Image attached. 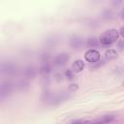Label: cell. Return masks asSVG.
<instances>
[{"label":"cell","instance_id":"1","mask_svg":"<svg viewBox=\"0 0 124 124\" xmlns=\"http://www.w3.org/2000/svg\"><path fill=\"white\" fill-rule=\"evenodd\" d=\"M118 37H119V32L114 28H110V29L106 30L104 33L100 35L99 41L102 45L108 46V45L115 43L118 40Z\"/></svg>","mask_w":124,"mask_h":124},{"label":"cell","instance_id":"2","mask_svg":"<svg viewBox=\"0 0 124 124\" xmlns=\"http://www.w3.org/2000/svg\"><path fill=\"white\" fill-rule=\"evenodd\" d=\"M84 58H85L86 61H88L90 63H96L100 59V53H99L98 50H96L94 48H91V49H89L85 52Z\"/></svg>","mask_w":124,"mask_h":124},{"label":"cell","instance_id":"3","mask_svg":"<svg viewBox=\"0 0 124 124\" xmlns=\"http://www.w3.org/2000/svg\"><path fill=\"white\" fill-rule=\"evenodd\" d=\"M68 60H69V55L66 52H62V53H58L55 56L53 62L56 66H63L68 62Z\"/></svg>","mask_w":124,"mask_h":124},{"label":"cell","instance_id":"4","mask_svg":"<svg viewBox=\"0 0 124 124\" xmlns=\"http://www.w3.org/2000/svg\"><path fill=\"white\" fill-rule=\"evenodd\" d=\"M70 44L73 48H81L84 46V40L79 36H73L70 39Z\"/></svg>","mask_w":124,"mask_h":124},{"label":"cell","instance_id":"5","mask_svg":"<svg viewBox=\"0 0 124 124\" xmlns=\"http://www.w3.org/2000/svg\"><path fill=\"white\" fill-rule=\"evenodd\" d=\"M1 70H2V73L8 74V75H12V74H15L16 72V67L13 63H10V62L2 63Z\"/></svg>","mask_w":124,"mask_h":124},{"label":"cell","instance_id":"6","mask_svg":"<svg viewBox=\"0 0 124 124\" xmlns=\"http://www.w3.org/2000/svg\"><path fill=\"white\" fill-rule=\"evenodd\" d=\"M83 68H84V62H83L82 60H80V59L75 60V61L73 62V64H72V70H73V72H75V73H79V72H81V71L83 70Z\"/></svg>","mask_w":124,"mask_h":124},{"label":"cell","instance_id":"7","mask_svg":"<svg viewBox=\"0 0 124 124\" xmlns=\"http://www.w3.org/2000/svg\"><path fill=\"white\" fill-rule=\"evenodd\" d=\"M11 89H12V85L10 82H3L1 85V92H0L1 98H4L5 96H7L11 92Z\"/></svg>","mask_w":124,"mask_h":124},{"label":"cell","instance_id":"8","mask_svg":"<svg viewBox=\"0 0 124 124\" xmlns=\"http://www.w3.org/2000/svg\"><path fill=\"white\" fill-rule=\"evenodd\" d=\"M35 75H36V71H35L34 67L29 66L24 70V77L27 78H34Z\"/></svg>","mask_w":124,"mask_h":124},{"label":"cell","instance_id":"9","mask_svg":"<svg viewBox=\"0 0 124 124\" xmlns=\"http://www.w3.org/2000/svg\"><path fill=\"white\" fill-rule=\"evenodd\" d=\"M86 46L88 47H91V48L97 47V46H98L97 39L95 37H89V38H87V40H86Z\"/></svg>","mask_w":124,"mask_h":124},{"label":"cell","instance_id":"10","mask_svg":"<svg viewBox=\"0 0 124 124\" xmlns=\"http://www.w3.org/2000/svg\"><path fill=\"white\" fill-rule=\"evenodd\" d=\"M105 57L107 60H111L117 57V52L114 49H108L105 52Z\"/></svg>","mask_w":124,"mask_h":124},{"label":"cell","instance_id":"11","mask_svg":"<svg viewBox=\"0 0 124 124\" xmlns=\"http://www.w3.org/2000/svg\"><path fill=\"white\" fill-rule=\"evenodd\" d=\"M113 119L114 118L111 115H105V116H103V117H101V118H99L97 120H94L93 122H96V123H108V122L113 121Z\"/></svg>","mask_w":124,"mask_h":124},{"label":"cell","instance_id":"12","mask_svg":"<svg viewBox=\"0 0 124 124\" xmlns=\"http://www.w3.org/2000/svg\"><path fill=\"white\" fill-rule=\"evenodd\" d=\"M50 71H51V68H50V66H49L47 63H45V64L40 68V73H41L42 75H48V74L50 73Z\"/></svg>","mask_w":124,"mask_h":124},{"label":"cell","instance_id":"13","mask_svg":"<svg viewBox=\"0 0 124 124\" xmlns=\"http://www.w3.org/2000/svg\"><path fill=\"white\" fill-rule=\"evenodd\" d=\"M65 76L69 78V79H72L73 78V70H66L65 71Z\"/></svg>","mask_w":124,"mask_h":124},{"label":"cell","instance_id":"14","mask_svg":"<svg viewBox=\"0 0 124 124\" xmlns=\"http://www.w3.org/2000/svg\"><path fill=\"white\" fill-rule=\"evenodd\" d=\"M71 122L72 123H91L93 121H90V120H73Z\"/></svg>","mask_w":124,"mask_h":124},{"label":"cell","instance_id":"15","mask_svg":"<svg viewBox=\"0 0 124 124\" xmlns=\"http://www.w3.org/2000/svg\"><path fill=\"white\" fill-rule=\"evenodd\" d=\"M78 88V86L77 85V84H71L70 86H69V89L71 90V91H75V90H77Z\"/></svg>","mask_w":124,"mask_h":124},{"label":"cell","instance_id":"16","mask_svg":"<svg viewBox=\"0 0 124 124\" xmlns=\"http://www.w3.org/2000/svg\"><path fill=\"white\" fill-rule=\"evenodd\" d=\"M111 2L114 6H119L122 3V0H111Z\"/></svg>","mask_w":124,"mask_h":124},{"label":"cell","instance_id":"17","mask_svg":"<svg viewBox=\"0 0 124 124\" xmlns=\"http://www.w3.org/2000/svg\"><path fill=\"white\" fill-rule=\"evenodd\" d=\"M119 34L124 38V26H122V27L120 28V30H119Z\"/></svg>","mask_w":124,"mask_h":124},{"label":"cell","instance_id":"18","mask_svg":"<svg viewBox=\"0 0 124 124\" xmlns=\"http://www.w3.org/2000/svg\"><path fill=\"white\" fill-rule=\"evenodd\" d=\"M119 16H120V18L122 19V20H124V9L120 12V14H119Z\"/></svg>","mask_w":124,"mask_h":124},{"label":"cell","instance_id":"19","mask_svg":"<svg viewBox=\"0 0 124 124\" xmlns=\"http://www.w3.org/2000/svg\"><path fill=\"white\" fill-rule=\"evenodd\" d=\"M118 46H120L121 48H123V47H124V41H122V42H120Z\"/></svg>","mask_w":124,"mask_h":124},{"label":"cell","instance_id":"20","mask_svg":"<svg viewBox=\"0 0 124 124\" xmlns=\"http://www.w3.org/2000/svg\"><path fill=\"white\" fill-rule=\"evenodd\" d=\"M123 85H124V82H123Z\"/></svg>","mask_w":124,"mask_h":124}]
</instances>
